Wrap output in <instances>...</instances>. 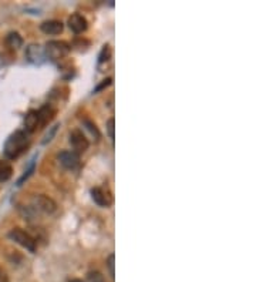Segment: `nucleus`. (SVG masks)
Segmentation results:
<instances>
[{
  "label": "nucleus",
  "mask_w": 256,
  "mask_h": 282,
  "mask_svg": "<svg viewBox=\"0 0 256 282\" xmlns=\"http://www.w3.org/2000/svg\"><path fill=\"white\" fill-rule=\"evenodd\" d=\"M70 282H83V281H81V279H71Z\"/></svg>",
  "instance_id": "25"
},
{
  "label": "nucleus",
  "mask_w": 256,
  "mask_h": 282,
  "mask_svg": "<svg viewBox=\"0 0 256 282\" xmlns=\"http://www.w3.org/2000/svg\"><path fill=\"white\" fill-rule=\"evenodd\" d=\"M6 45L12 50H19L23 46V37L17 31H10L8 36H6Z\"/></svg>",
  "instance_id": "14"
},
{
  "label": "nucleus",
  "mask_w": 256,
  "mask_h": 282,
  "mask_svg": "<svg viewBox=\"0 0 256 282\" xmlns=\"http://www.w3.org/2000/svg\"><path fill=\"white\" fill-rule=\"evenodd\" d=\"M26 57H27V61H30L31 64H37V66L43 64L46 61L45 47L33 43L26 49Z\"/></svg>",
  "instance_id": "7"
},
{
  "label": "nucleus",
  "mask_w": 256,
  "mask_h": 282,
  "mask_svg": "<svg viewBox=\"0 0 256 282\" xmlns=\"http://www.w3.org/2000/svg\"><path fill=\"white\" fill-rule=\"evenodd\" d=\"M24 130L26 133H34L37 127L40 126V120H38L37 110H30L27 114L24 115Z\"/></svg>",
  "instance_id": "11"
},
{
  "label": "nucleus",
  "mask_w": 256,
  "mask_h": 282,
  "mask_svg": "<svg viewBox=\"0 0 256 282\" xmlns=\"http://www.w3.org/2000/svg\"><path fill=\"white\" fill-rule=\"evenodd\" d=\"M114 124H115V120L114 118H110L108 122H107V133H108V136L111 140H114Z\"/></svg>",
  "instance_id": "20"
},
{
  "label": "nucleus",
  "mask_w": 256,
  "mask_h": 282,
  "mask_svg": "<svg viewBox=\"0 0 256 282\" xmlns=\"http://www.w3.org/2000/svg\"><path fill=\"white\" fill-rule=\"evenodd\" d=\"M91 198L97 206L104 207V208H108L113 204V194L108 188H104V187H94L91 190Z\"/></svg>",
  "instance_id": "5"
},
{
  "label": "nucleus",
  "mask_w": 256,
  "mask_h": 282,
  "mask_svg": "<svg viewBox=\"0 0 256 282\" xmlns=\"http://www.w3.org/2000/svg\"><path fill=\"white\" fill-rule=\"evenodd\" d=\"M84 126H86V127L89 129V131H90L91 134H93V136L96 137V140L98 141V140H100V137H101V133L98 131L97 126H96V124H94L93 122H90V120H84Z\"/></svg>",
  "instance_id": "15"
},
{
  "label": "nucleus",
  "mask_w": 256,
  "mask_h": 282,
  "mask_svg": "<svg viewBox=\"0 0 256 282\" xmlns=\"http://www.w3.org/2000/svg\"><path fill=\"white\" fill-rule=\"evenodd\" d=\"M111 57V49H110V46L108 45H104V47H103V50H101V53H100V60H98V63L101 64V63H104V61H107L108 59Z\"/></svg>",
  "instance_id": "17"
},
{
  "label": "nucleus",
  "mask_w": 256,
  "mask_h": 282,
  "mask_svg": "<svg viewBox=\"0 0 256 282\" xmlns=\"http://www.w3.org/2000/svg\"><path fill=\"white\" fill-rule=\"evenodd\" d=\"M87 281L89 282H106V278L104 275L98 271H90L89 275H87Z\"/></svg>",
  "instance_id": "16"
},
{
  "label": "nucleus",
  "mask_w": 256,
  "mask_h": 282,
  "mask_svg": "<svg viewBox=\"0 0 256 282\" xmlns=\"http://www.w3.org/2000/svg\"><path fill=\"white\" fill-rule=\"evenodd\" d=\"M3 66H5V60H3V56L0 54V69H2Z\"/></svg>",
  "instance_id": "24"
},
{
  "label": "nucleus",
  "mask_w": 256,
  "mask_h": 282,
  "mask_svg": "<svg viewBox=\"0 0 256 282\" xmlns=\"http://www.w3.org/2000/svg\"><path fill=\"white\" fill-rule=\"evenodd\" d=\"M115 261V255L114 254H110L108 255V258H107V268H108V271H110V275H111V278L115 276V271H114V262Z\"/></svg>",
  "instance_id": "18"
},
{
  "label": "nucleus",
  "mask_w": 256,
  "mask_h": 282,
  "mask_svg": "<svg viewBox=\"0 0 256 282\" xmlns=\"http://www.w3.org/2000/svg\"><path fill=\"white\" fill-rule=\"evenodd\" d=\"M68 27L70 30L74 31L75 34H80V33H84V31L89 29V22L84 16L78 15V13H73V15L68 17L67 20Z\"/></svg>",
  "instance_id": "8"
},
{
  "label": "nucleus",
  "mask_w": 256,
  "mask_h": 282,
  "mask_svg": "<svg viewBox=\"0 0 256 282\" xmlns=\"http://www.w3.org/2000/svg\"><path fill=\"white\" fill-rule=\"evenodd\" d=\"M13 176V167L6 160H0V183H6Z\"/></svg>",
  "instance_id": "13"
},
{
  "label": "nucleus",
  "mask_w": 256,
  "mask_h": 282,
  "mask_svg": "<svg viewBox=\"0 0 256 282\" xmlns=\"http://www.w3.org/2000/svg\"><path fill=\"white\" fill-rule=\"evenodd\" d=\"M31 204H33V208H34L36 211L47 214V215H52V214L56 213V210H57V204H56L50 197L45 195V194H40V195L33 197Z\"/></svg>",
  "instance_id": "4"
},
{
  "label": "nucleus",
  "mask_w": 256,
  "mask_h": 282,
  "mask_svg": "<svg viewBox=\"0 0 256 282\" xmlns=\"http://www.w3.org/2000/svg\"><path fill=\"white\" fill-rule=\"evenodd\" d=\"M33 171H34V163H31L30 168H29V170H27V171H26V173L23 174L22 178H20V180L17 181V185H22L23 181H24V180H27V178L30 177V174H31V173H33Z\"/></svg>",
  "instance_id": "21"
},
{
  "label": "nucleus",
  "mask_w": 256,
  "mask_h": 282,
  "mask_svg": "<svg viewBox=\"0 0 256 282\" xmlns=\"http://www.w3.org/2000/svg\"><path fill=\"white\" fill-rule=\"evenodd\" d=\"M59 161L64 168L67 170H75L80 166V155L74 151H61L59 154Z\"/></svg>",
  "instance_id": "9"
},
{
  "label": "nucleus",
  "mask_w": 256,
  "mask_h": 282,
  "mask_svg": "<svg viewBox=\"0 0 256 282\" xmlns=\"http://www.w3.org/2000/svg\"><path fill=\"white\" fill-rule=\"evenodd\" d=\"M41 31L45 34H49V36H56V34H60L63 29H64V24L61 23L60 20H46L41 23L40 26Z\"/></svg>",
  "instance_id": "10"
},
{
  "label": "nucleus",
  "mask_w": 256,
  "mask_h": 282,
  "mask_svg": "<svg viewBox=\"0 0 256 282\" xmlns=\"http://www.w3.org/2000/svg\"><path fill=\"white\" fill-rule=\"evenodd\" d=\"M111 82H113V78L111 77H108V78H106V80H103V83L101 84H98L97 87L94 89V93H98V92H101L103 89H106V87H108L110 84H111Z\"/></svg>",
  "instance_id": "19"
},
{
  "label": "nucleus",
  "mask_w": 256,
  "mask_h": 282,
  "mask_svg": "<svg viewBox=\"0 0 256 282\" xmlns=\"http://www.w3.org/2000/svg\"><path fill=\"white\" fill-rule=\"evenodd\" d=\"M70 144L73 147L74 153H77L78 155L81 153H86L90 147V141L86 138V136L83 134V131L80 130H73L70 133Z\"/></svg>",
  "instance_id": "6"
},
{
  "label": "nucleus",
  "mask_w": 256,
  "mask_h": 282,
  "mask_svg": "<svg viewBox=\"0 0 256 282\" xmlns=\"http://www.w3.org/2000/svg\"><path fill=\"white\" fill-rule=\"evenodd\" d=\"M57 127H59V126H54L53 129H52V133L46 136L45 141H43V143H47V141H50V140H52V137H53V134H54V133H56V130H57Z\"/></svg>",
  "instance_id": "23"
},
{
  "label": "nucleus",
  "mask_w": 256,
  "mask_h": 282,
  "mask_svg": "<svg viewBox=\"0 0 256 282\" xmlns=\"http://www.w3.org/2000/svg\"><path fill=\"white\" fill-rule=\"evenodd\" d=\"M71 52V46L64 40H50L46 43L45 54L46 59L52 61L63 60Z\"/></svg>",
  "instance_id": "2"
},
{
  "label": "nucleus",
  "mask_w": 256,
  "mask_h": 282,
  "mask_svg": "<svg viewBox=\"0 0 256 282\" xmlns=\"http://www.w3.org/2000/svg\"><path fill=\"white\" fill-rule=\"evenodd\" d=\"M0 282H9V276L8 274L0 268Z\"/></svg>",
  "instance_id": "22"
},
{
  "label": "nucleus",
  "mask_w": 256,
  "mask_h": 282,
  "mask_svg": "<svg viewBox=\"0 0 256 282\" xmlns=\"http://www.w3.org/2000/svg\"><path fill=\"white\" fill-rule=\"evenodd\" d=\"M37 113H38V120H40V126H47V124L52 123V120L54 118V115H56V110H54L52 106L46 104V106H43L40 110H38Z\"/></svg>",
  "instance_id": "12"
},
{
  "label": "nucleus",
  "mask_w": 256,
  "mask_h": 282,
  "mask_svg": "<svg viewBox=\"0 0 256 282\" xmlns=\"http://www.w3.org/2000/svg\"><path fill=\"white\" fill-rule=\"evenodd\" d=\"M29 145H30V140L27 137V133L17 130L13 134L9 136L5 143V147H3L5 157L9 160H16L29 148Z\"/></svg>",
  "instance_id": "1"
},
{
  "label": "nucleus",
  "mask_w": 256,
  "mask_h": 282,
  "mask_svg": "<svg viewBox=\"0 0 256 282\" xmlns=\"http://www.w3.org/2000/svg\"><path fill=\"white\" fill-rule=\"evenodd\" d=\"M9 238L12 241H15L16 244H19L20 247H23L24 250H27L29 252H34L37 248V243L33 236L26 232L22 228H13L9 232Z\"/></svg>",
  "instance_id": "3"
}]
</instances>
